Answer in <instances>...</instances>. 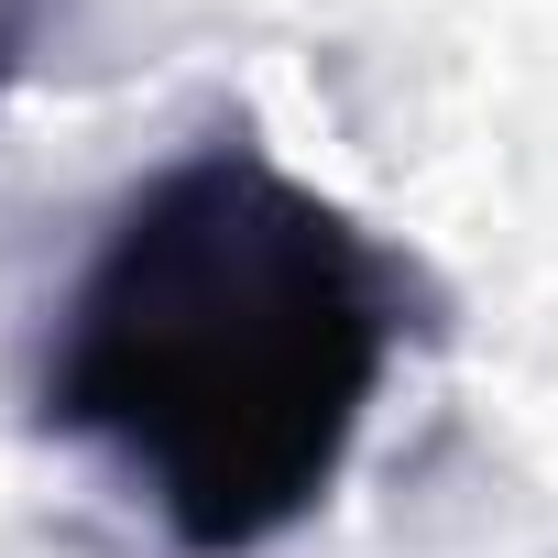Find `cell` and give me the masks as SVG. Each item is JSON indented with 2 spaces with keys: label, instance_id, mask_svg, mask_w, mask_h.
Returning a JSON list of instances; mask_svg holds the SVG:
<instances>
[{
  "label": "cell",
  "instance_id": "cell-1",
  "mask_svg": "<svg viewBox=\"0 0 558 558\" xmlns=\"http://www.w3.org/2000/svg\"><path fill=\"white\" fill-rule=\"evenodd\" d=\"M416 307V263L384 230L252 132H208L99 219L34 416L99 449L186 558H263L340 493L427 329Z\"/></svg>",
  "mask_w": 558,
  "mask_h": 558
},
{
  "label": "cell",
  "instance_id": "cell-2",
  "mask_svg": "<svg viewBox=\"0 0 558 558\" xmlns=\"http://www.w3.org/2000/svg\"><path fill=\"white\" fill-rule=\"evenodd\" d=\"M34 45H45V0H0V99L34 77Z\"/></svg>",
  "mask_w": 558,
  "mask_h": 558
}]
</instances>
